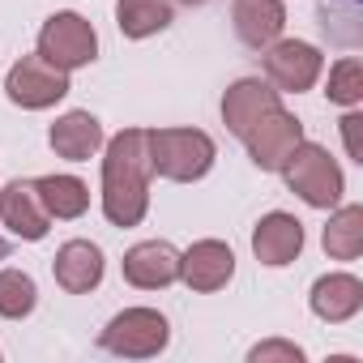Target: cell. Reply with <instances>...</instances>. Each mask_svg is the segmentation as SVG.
<instances>
[{"label": "cell", "instance_id": "cell-1", "mask_svg": "<svg viewBox=\"0 0 363 363\" xmlns=\"http://www.w3.org/2000/svg\"><path fill=\"white\" fill-rule=\"evenodd\" d=\"M150 150L145 128H124L107 141L103 158V214L111 227H137L150 210Z\"/></svg>", "mask_w": 363, "mask_h": 363}, {"label": "cell", "instance_id": "cell-2", "mask_svg": "<svg viewBox=\"0 0 363 363\" xmlns=\"http://www.w3.org/2000/svg\"><path fill=\"white\" fill-rule=\"evenodd\" d=\"M145 150H150V167L162 179L175 184H193L214 167V137L201 128H150L145 133Z\"/></svg>", "mask_w": 363, "mask_h": 363}, {"label": "cell", "instance_id": "cell-3", "mask_svg": "<svg viewBox=\"0 0 363 363\" xmlns=\"http://www.w3.org/2000/svg\"><path fill=\"white\" fill-rule=\"evenodd\" d=\"M282 175H286L291 193H295L299 201H308L312 210H333V206L342 201V193H346L342 167H337V162L329 158V150L316 145V141H299L295 154L286 158Z\"/></svg>", "mask_w": 363, "mask_h": 363}, {"label": "cell", "instance_id": "cell-4", "mask_svg": "<svg viewBox=\"0 0 363 363\" xmlns=\"http://www.w3.org/2000/svg\"><path fill=\"white\" fill-rule=\"evenodd\" d=\"M167 342H171V325L154 308H124L99 333V346L120 359H154L167 350Z\"/></svg>", "mask_w": 363, "mask_h": 363}, {"label": "cell", "instance_id": "cell-5", "mask_svg": "<svg viewBox=\"0 0 363 363\" xmlns=\"http://www.w3.org/2000/svg\"><path fill=\"white\" fill-rule=\"evenodd\" d=\"M39 56L52 60L65 73L86 69L99 56V35H94V26L82 13H69V9L65 13H52L43 22V30H39Z\"/></svg>", "mask_w": 363, "mask_h": 363}, {"label": "cell", "instance_id": "cell-6", "mask_svg": "<svg viewBox=\"0 0 363 363\" xmlns=\"http://www.w3.org/2000/svg\"><path fill=\"white\" fill-rule=\"evenodd\" d=\"M261 65H265V77H269V86H274L278 94H282V90H286V94H303V90L316 86L325 56H320V48H312V43H303V39H274V43L265 48Z\"/></svg>", "mask_w": 363, "mask_h": 363}, {"label": "cell", "instance_id": "cell-7", "mask_svg": "<svg viewBox=\"0 0 363 363\" xmlns=\"http://www.w3.org/2000/svg\"><path fill=\"white\" fill-rule=\"evenodd\" d=\"M5 94L26 107V111H43V107H56L65 94H69V73L56 69L52 60H43L39 52L35 56H22L9 77H5Z\"/></svg>", "mask_w": 363, "mask_h": 363}, {"label": "cell", "instance_id": "cell-8", "mask_svg": "<svg viewBox=\"0 0 363 363\" xmlns=\"http://www.w3.org/2000/svg\"><path fill=\"white\" fill-rule=\"evenodd\" d=\"M303 141V124L278 103L274 111H265L248 133H244V145H248V158L261 167V171H282L286 158L295 154V145Z\"/></svg>", "mask_w": 363, "mask_h": 363}, {"label": "cell", "instance_id": "cell-9", "mask_svg": "<svg viewBox=\"0 0 363 363\" xmlns=\"http://www.w3.org/2000/svg\"><path fill=\"white\" fill-rule=\"evenodd\" d=\"M235 274V252L223 240H197L189 252H179V278L189 291H223Z\"/></svg>", "mask_w": 363, "mask_h": 363}, {"label": "cell", "instance_id": "cell-10", "mask_svg": "<svg viewBox=\"0 0 363 363\" xmlns=\"http://www.w3.org/2000/svg\"><path fill=\"white\" fill-rule=\"evenodd\" d=\"M124 269V282L137 286V291H162L179 278V252L167 244V240H145V244H133L120 261Z\"/></svg>", "mask_w": 363, "mask_h": 363}, {"label": "cell", "instance_id": "cell-11", "mask_svg": "<svg viewBox=\"0 0 363 363\" xmlns=\"http://www.w3.org/2000/svg\"><path fill=\"white\" fill-rule=\"evenodd\" d=\"M0 223H5L18 240H43L52 231V218L39 201V189L35 179H9L5 189H0Z\"/></svg>", "mask_w": 363, "mask_h": 363}, {"label": "cell", "instance_id": "cell-12", "mask_svg": "<svg viewBox=\"0 0 363 363\" xmlns=\"http://www.w3.org/2000/svg\"><path fill=\"white\" fill-rule=\"evenodd\" d=\"M252 252H257V261L269 265V269L291 265V261L303 252V223H299L295 214H282V210L265 214V218L257 223V231H252Z\"/></svg>", "mask_w": 363, "mask_h": 363}, {"label": "cell", "instance_id": "cell-13", "mask_svg": "<svg viewBox=\"0 0 363 363\" xmlns=\"http://www.w3.org/2000/svg\"><path fill=\"white\" fill-rule=\"evenodd\" d=\"M282 99H278V90L269 86V82H261V77H240V82H231L227 86V94H223V124L235 133V137H244L265 111H274Z\"/></svg>", "mask_w": 363, "mask_h": 363}, {"label": "cell", "instance_id": "cell-14", "mask_svg": "<svg viewBox=\"0 0 363 363\" xmlns=\"http://www.w3.org/2000/svg\"><path fill=\"white\" fill-rule=\"evenodd\" d=\"M231 22H235V35H240L244 48L265 52L274 39H282L286 5H282V0H235Z\"/></svg>", "mask_w": 363, "mask_h": 363}, {"label": "cell", "instance_id": "cell-15", "mask_svg": "<svg viewBox=\"0 0 363 363\" xmlns=\"http://www.w3.org/2000/svg\"><path fill=\"white\" fill-rule=\"evenodd\" d=\"M52 274H56V282H60L69 295L94 291V286L103 282V252H99V244H90V240H69V244H60V252H56V261H52Z\"/></svg>", "mask_w": 363, "mask_h": 363}, {"label": "cell", "instance_id": "cell-16", "mask_svg": "<svg viewBox=\"0 0 363 363\" xmlns=\"http://www.w3.org/2000/svg\"><path fill=\"white\" fill-rule=\"evenodd\" d=\"M312 312L329 325H342L350 320L359 308H363V282L354 274H325L312 282V295H308Z\"/></svg>", "mask_w": 363, "mask_h": 363}, {"label": "cell", "instance_id": "cell-17", "mask_svg": "<svg viewBox=\"0 0 363 363\" xmlns=\"http://www.w3.org/2000/svg\"><path fill=\"white\" fill-rule=\"evenodd\" d=\"M48 141H52V150H56L60 158L86 162V158H94V154L103 150V124H99L90 111H65V116L52 124Z\"/></svg>", "mask_w": 363, "mask_h": 363}, {"label": "cell", "instance_id": "cell-18", "mask_svg": "<svg viewBox=\"0 0 363 363\" xmlns=\"http://www.w3.org/2000/svg\"><path fill=\"white\" fill-rule=\"evenodd\" d=\"M35 189H39V201H43L48 218L73 223L90 210V189L77 175H43V179H35Z\"/></svg>", "mask_w": 363, "mask_h": 363}, {"label": "cell", "instance_id": "cell-19", "mask_svg": "<svg viewBox=\"0 0 363 363\" xmlns=\"http://www.w3.org/2000/svg\"><path fill=\"white\" fill-rule=\"evenodd\" d=\"M316 22L329 43L337 48H363V0H320Z\"/></svg>", "mask_w": 363, "mask_h": 363}, {"label": "cell", "instance_id": "cell-20", "mask_svg": "<svg viewBox=\"0 0 363 363\" xmlns=\"http://www.w3.org/2000/svg\"><path fill=\"white\" fill-rule=\"evenodd\" d=\"M116 26L124 39H150L171 26V0H116Z\"/></svg>", "mask_w": 363, "mask_h": 363}, {"label": "cell", "instance_id": "cell-21", "mask_svg": "<svg viewBox=\"0 0 363 363\" xmlns=\"http://www.w3.org/2000/svg\"><path fill=\"white\" fill-rule=\"evenodd\" d=\"M320 244H325V252H329L333 261H354V257L363 252V206H342V210L329 218Z\"/></svg>", "mask_w": 363, "mask_h": 363}, {"label": "cell", "instance_id": "cell-22", "mask_svg": "<svg viewBox=\"0 0 363 363\" xmlns=\"http://www.w3.org/2000/svg\"><path fill=\"white\" fill-rule=\"evenodd\" d=\"M35 303H39V286H35L30 274L0 269V316H5V320H22V316L35 312Z\"/></svg>", "mask_w": 363, "mask_h": 363}, {"label": "cell", "instance_id": "cell-23", "mask_svg": "<svg viewBox=\"0 0 363 363\" xmlns=\"http://www.w3.org/2000/svg\"><path fill=\"white\" fill-rule=\"evenodd\" d=\"M325 94L337 107H359V99H363V65H359V56H342L329 69V90Z\"/></svg>", "mask_w": 363, "mask_h": 363}, {"label": "cell", "instance_id": "cell-24", "mask_svg": "<svg viewBox=\"0 0 363 363\" xmlns=\"http://www.w3.org/2000/svg\"><path fill=\"white\" fill-rule=\"evenodd\" d=\"M248 359H252V363H274V359H282V363H303V350H299L295 342H261V346L248 350Z\"/></svg>", "mask_w": 363, "mask_h": 363}, {"label": "cell", "instance_id": "cell-25", "mask_svg": "<svg viewBox=\"0 0 363 363\" xmlns=\"http://www.w3.org/2000/svg\"><path fill=\"white\" fill-rule=\"evenodd\" d=\"M359 124H363V116L350 107L346 116H342V137H346V154L354 158V162H363V145H359Z\"/></svg>", "mask_w": 363, "mask_h": 363}, {"label": "cell", "instance_id": "cell-26", "mask_svg": "<svg viewBox=\"0 0 363 363\" xmlns=\"http://www.w3.org/2000/svg\"><path fill=\"white\" fill-rule=\"evenodd\" d=\"M179 5H189V9H193V5H206V0H179Z\"/></svg>", "mask_w": 363, "mask_h": 363}]
</instances>
